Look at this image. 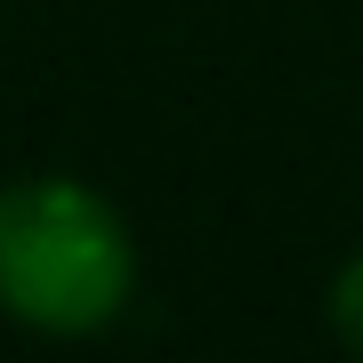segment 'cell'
<instances>
[{
    "label": "cell",
    "instance_id": "6da1fadb",
    "mask_svg": "<svg viewBox=\"0 0 363 363\" xmlns=\"http://www.w3.org/2000/svg\"><path fill=\"white\" fill-rule=\"evenodd\" d=\"M130 226L73 178H25L0 194V307L33 331H105L130 298Z\"/></svg>",
    "mask_w": 363,
    "mask_h": 363
},
{
    "label": "cell",
    "instance_id": "7a4b0ae2",
    "mask_svg": "<svg viewBox=\"0 0 363 363\" xmlns=\"http://www.w3.org/2000/svg\"><path fill=\"white\" fill-rule=\"evenodd\" d=\"M331 323H339V339H347V347H363V259L331 283Z\"/></svg>",
    "mask_w": 363,
    "mask_h": 363
}]
</instances>
